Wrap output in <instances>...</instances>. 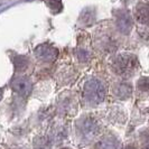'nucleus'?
<instances>
[{"instance_id":"nucleus-4","label":"nucleus","mask_w":149,"mask_h":149,"mask_svg":"<svg viewBox=\"0 0 149 149\" xmlns=\"http://www.w3.org/2000/svg\"><path fill=\"white\" fill-rule=\"evenodd\" d=\"M14 63H15L16 70L18 72H22V71H25L28 67V61L24 56H17V57H15Z\"/></svg>"},{"instance_id":"nucleus-3","label":"nucleus","mask_w":149,"mask_h":149,"mask_svg":"<svg viewBox=\"0 0 149 149\" xmlns=\"http://www.w3.org/2000/svg\"><path fill=\"white\" fill-rule=\"evenodd\" d=\"M136 17L142 24H149V5H139L136 9Z\"/></svg>"},{"instance_id":"nucleus-1","label":"nucleus","mask_w":149,"mask_h":149,"mask_svg":"<svg viewBox=\"0 0 149 149\" xmlns=\"http://www.w3.org/2000/svg\"><path fill=\"white\" fill-rule=\"evenodd\" d=\"M13 89L15 90L18 94L22 97H27L31 91V83L28 79H17L13 82Z\"/></svg>"},{"instance_id":"nucleus-7","label":"nucleus","mask_w":149,"mask_h":149,"mask_svg":"<svg viewBox=\"0 0 149 149\" xmlns=\"http://www.w3.org/2000/svg\"><path fill=\"white\" fill-rule=\"evenodd\" d=\"M63 149H68V148H63Z\"/></svg>"},{"instance_id":"nucleus-2","label":"nucleus","mask_w":149,"mask_h":149,"mask_svg":"<svg viewBox=\"0 0 149 149\" xmlns=\"http://www.w3.org/2000/svg\"><path fill=\"white\" fill-rule=\"evenodd\" d=\"M35 53L37 54L38 57H40L43 61H53L56 57V55H57L56 49L49 47L48 45H42V46H39L37 48V51Z\"/></svg>"},{"instance_id":"nucleus-5","label":"nucleus","mask_w":149,"mask_h":149,"mask_svg":"<svg viewBox=\"0 0 149 149\" xmlns=\"http://www.w3.org/2000/svg\"><path fill=\"white\" fill-rule=\"evenodd\" d=\"M47 3H48V6L54 9V10H58L61 8H62V3H61V0H48L47 1Z\"/></svg>"},{"instance_id":"nucleus-6","label":"nucleus","mask_w":149,"mask_h":149,"mask_svg":"<svg viewBox=\"0 0 149 149\" xmlns=\"http://www.w3.org/2000/svg\"><path fill=\"white\" fill-rule=\"evenodd\" d=\"M2 93H3V90L0 89V100H1V97H2Z\"/></svg>"}]
</instances>
